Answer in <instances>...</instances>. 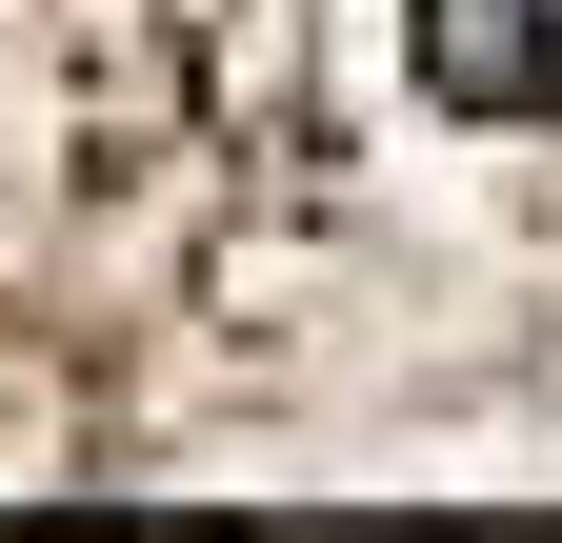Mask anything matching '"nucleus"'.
I'll return each mask as SVG.
<instances>
[{"instance_id": "1", "label": "nucleus", "mask_w": 562, "mask_h": 543, "mask_svg": "<svg viewBox=\"0 0 562 543\" xmlns=\"http://www.w3.org/2000/svg\"><path fill=\"white\" fill-rule=\"evenodd\" d=\"M422 81L462 121H562V0H422Z\"/></svg>"}]
</instances>
